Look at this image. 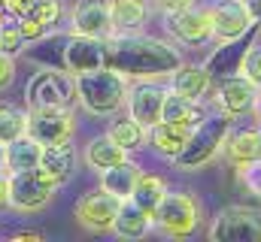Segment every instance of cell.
Listing matches in <instances>:
<instances>
[{
	"label": "cell",
	"mask_w": 261,
	"mask_h": 242,
	"mask_svg": "<svg viewBox=\"0 0 261 242\" xmlns=\"http://www.w3.org/2000/svg\"><path fill=\"white\" fill-rule=\"evenodd\" d=\"M31 3H37V0H3V9H6V15H12V18H18Z\"/></svg>",
	"instance_id": "obj_35"
},
{
	"label": "cell",
	"mask_w": 261,
	"mask_h": 242,
	"mask_svg": "<svg viewBox=\"0 0 261 242\" xmlns=\"http://www.w3.org/2000/svg\"><path fill=\"white\" fill-rule=\"evenodd\" d=\"M128 88L130 82L116 70H91L76 76V103L97 118H113L128 109Z\"/></svg>",
	"instance_id": "obj_2"
},
{
	"label": "cell",
	"mask_w": 261,
	"mask_h": 242,
	"mask_svg": "<svg viewBox=\"0 0 261 242\" xmlns=\"http://www.w3.org/2000/svg\"><path fill=\"white\" fill-rule=\"evenodd\" d=\"M9 209V173L0 170V212Z\"/></svg>",
	"instance_id": "obj_36"
},
{
	"label": "cell",
	"mask_w": 261,
	"mask_h": 242,
	"mask_svg": "<svg viewBox=\"0 0 261 242\" xmlns=\"http://www.w3.org/2000/svg\"><path fill=\"white\" fill-rule=\"evenodd\" d=\"M206 236L210 242H261V209L249 206L219 209Z\"/></svg>",
	"instance_id": "obj_7"
},
{
	"label": "cell",
	"mask_w": 261,
	"mask_h": 242,
	"mask_svg": "<svg viewBox=\"0 0 261 242\" xmlns=\"http://www.w3.org/2000/svg\"><path fill=\"white\" fill-rule=\"evenodd\" d=\"M164 24H167V34L176 46H186V49H200L206 43H213V21H210V9L203 6H189V9H179V12H170L164 15Z\"/></svg>",
	"instance_id": "obj_9"
},
{
	"label": "cell",
	"mask_w": 261,
	"mask_h": 242,
	"mask_svg": "<svg viewBox=\"0 0 261 242\" xmlns=\"http://www.w3.org/2000/svg\"><path fill=\"white\" fill-rule=\"evenodd\" d=\"M234 170H237V179H240V185H243L249 194L261 197V158H255V161H246V164H237Z\"/></svg>",
	"instance_id": "obj_32"
},
{
	"label": "cell",
	"mask_w": 261,
	"mask_h": 242,
	"mask_svg": "<svg viewBox=\"0 0 261 242\" xmlns=\"http://www.w3.org/2000/svg\"><path fill=\"white\" fill-rule=\"evenodd\" d=\"M140 173H143V167L134 164L130 158H125L122 164H116V167H110V170L100 173V188L110 191V194H116L119 200H128L130 194H134V185L140 179Z\"/></svg>",
	"instance_id": "obj_25"
},
{
	"label": "cell",
	"mask_w": 261,
	"mask_h": 242,
	"mask_svg": "<svg viewBox=\"0 0 261 242\" xmlns=\"http://www.w3.org/2000/svg\"><path fill=\"white\" fill-rule=\"evenodd\" d=\"M225 158L237 167V164H246V161H255L261 158V124H249V127H231L228 139H225Z\"/></svg>",
	"instance_id": "obj_18"
},
{
	"label": "cell",
	"mask_w": 261,
	"mask_h": 242,
	"mask_svg": "<svg viewBox=\"0 0 261 242\" xmlns=\"http://www.w3.org/2000/svg\"><path fill=\"white\" fill-rule=\"evenodd\" d=\"M206 9H210L213 40L216 43H240L252 31V18H249L243 0H216Z\"/></svg>",
	"instance_id": "obj_12"
},
{
	"label": "cell",
	"mask_w": 261,
	"mask_h": 242,
	"mask_svg": "<svg viewBox=\"0 0 261 242\" xmlns=\"http://www.w3.org/2000/svg\"><path fill=\"white\" fill-rule=\"evenodd\" d=\"M182 64L176 43L149 34H113L103 40V67L116 70L128 82H164Z\"/></svg>",
	"instance_id": "obj_1"
},
{
	"label": "cell",
	"mask_w": 261,
	"mask_h": 242,
	"mask_svg": "<svg viewBox=\"0 0 261 242\" xmlns=\"http://www.w3.org/2000/svg\"><path fill=\"white\" fill-rule=\"evenodd\" d=\"M107 133H110L128 155H134V152H140V148L149 145V127H146L143 121H137L130 112L113 115V124L107 127Z\"/></svg>",
	"instance_id": "obj_22"
},
{
	"label": "cell",
	"mask_w": 261,
	"mask_h": 242,
	"mask_svg": "<svg viewBox=\"0 0 261 242\" xmlns=\"http://www.w3.org/2000/svg\"><path fill=\"white\" fill-rule=\"evenodd\" d=\"M58 188L61 185L52 176H46L40 167L24 170V173H9V209L24 212V215L40 212L55 200Z\"/></svg>",
	"instance_id": "obj_6"
},
{
	"label": "cell",
	"mask_w": 261,
	"mask_h": 242,
	"mask_svg": "<svg viewBox=\"0 0 261 242\" xmlns=\"http://www.w3.org/2000/svg\"><path fill=\"white\" fill-rule=\"evenodd\" d=\"M152 224L170 239H189L200 227V203L189 191H167L152 215Z\"/></svg>",
	"instance_id": "obj_4"
},
{
	"label": "cell",
	"mask_w": 261,
	"mask_h": 242,
	"mask_svg": "<svg viewBox=\"0 0 261 242\" xmlns=\"http://www.w3.org/2000/svg\"><path fill=\"white\" fill-rule=\"evenodd\" d=\"M164 94L167 88L161 82H134L128 88V112L146 127L158 124L164 112Z\"/></svg>",
	"instance_id": "obj_16"
},
{
	"label": "cell",
	"mask_w": 261,
	"mask_h": 242,
	"mask_svg": "<svg viewBox=\"0 0 261 242\" xmlns=\"http://www.w3.org/2000/svg\"><path fill=\"white\" fill-rule=\"evenodd\" d=\"M206 118L203 115V106L189 100V97H179L176 91L167 88L164 94V112H161V121H173V124H186V127H197L200 121Z\"/></svg>",
	"instance_id": "obj_27"
},
{
	"label": "cell",
	"mask_w": 261,
	"mask_h": 242,
	"mask_svg": "<svg viewBox=\"0 0 261 242\" xmlns=\"http://www.w3.org/2000/svg\"><path fill=\"white\" fill-rule=\"evenodd\" d=\"M0 170H6V142H0Z\"/></svg>",
	"instance_id": "obj_39"
},
{
	"label": "cell",
	"mask_w": 261,
	"mask_h": 242,
	"mask_svg": "<svg viewBox=\"0 0 261 242\" xmlns=\"http://www.w3.org/2000/svg\"><path fill=\"white\" fill-rule=\"evenodd\" d=\"M252 115H255V124H261V94H258V103H255V109H252Z\"/></svg>",
	"instance_id": "obj_40"
},
{
	"label": "cell",
	"mask_w": 261,
	"mask_h": 242,
	"mask_svg": "<svg viewBox=\"0 0 261 242\" xmlns=\"http://www.w3.org/2000/svg\"><path fill=\"white\" fill-rule=\"evenodd\" d=\"M12 239H28V242H40L43 233H34V230H21V233H12Z\"/></svg>",
	"instance_id": "obj_38"
},
{
	"label": "cell",
	"mask_w": 261,
	"mask_h": 242,
	"mask_svg": "<svg viewBox=\"0 0 261 242\" xmlns=\"http://www.w3.org/2000/svg\"><path fill=\"white\" fill-rule=\"evenodd\" d=\"M12 82H15V58L6 55V52H0V94H3Z\"/></svg>",
	"instance_id": "obj_33"
},
{
	"label": "cell",
	"mask_w": 261,
	"mask_h": 242,
	"mask_svg": "<svg viewBox=\"0 0 261 242\" xmlns=\"http://www.w3.org/2000/svg\"><path fill=\"white\" fill-rule=\"evenodd\" d=\"M61 15H64V3L61 0H37L15 21H18V31H21V37L28 43H40L58 27Z\"/></svg>",
	"instance_id": "obj_15"
},
{
	"label": "cell",
	"mask_w": 261,
	"mask_h": 242,
	"mask_svg": "<svg viewBox=\"0 0 261 242\" xmlns=\"http://www.w3.org/2000/svg\"><path fill=\"white\" fill-rule=\"evenodd\" d=\"M119 206H122V200L97 185L94 191H88V194H82V197L76 200V209H73V212H76L79 227H85L88 233H107V230H113V224H116Z\"/></svg>",
	"instance_id": "obj_10"
},
{
	"label": "cell",
	"mask_w": 261,
	"mask_h": 242,
	"mask_svg": "<svg viewBox=\"0 0 261 242\" xmlns=\"http://www.w3.org/2000/svg\"><path fill=\"white\" fill-rule=\"evenodd\" d=\"M237 73H243L252 85H258V88H261V43H252V46L240 55Z\"/></svg>",
	"instance_id": "obj_31"
},
{
	"label": "cell",
	"mask_w": 261,
	"mask_h": 242,
	"mask_svg": "<svg viewBox=\"0 0 261 242\" xmlns=\"http://www.w3.org/2000/svg\"><path fill=\"white\" fill-rule=\"evenodd\" d=\"M167 191H170V188H167V182L161 179V176H155V173H140V179H137V185H134L130 200H134L143 212L155 215V209H158V203L164 200Z\"/></svg>",
	"instance_id": "obj_28"
},
{
	"label": "cell",
	"mask_w": 261,
	"mask_h": 242,
	"mask_svg": "<svg viewBox=\"0 0 261 242\" xmlns=\"http://www.w3.org/2000/svg\"><path fill=\"white\" fill-rule=\"evenodd\" d=\"M243 6H246V12H249L252 24L261 27V0H243Z\"/></svg>",
	"instance_id": "obj_37"
},
{
	"label": "cell",
	"mask_w": 261,
	"mask_h": 242,
	"mask_svg": "<svg viewBox=\"0 0 261 242\" xmlns=\"http://www.w3.org/2000/svg\"><path fill=\"white\" fill-rule=\"evenodd\" d=\"M40 158H43V145L34 139V136H18L6 145V173H24V170H34L40 167Z\"/></svg>",
	"instance_id": "obj_26"
},
{
	"label": "cell",
	"mask_w": 261,
	"mask_h": 242,
	"mask_svg": "<svg viewBox=\"0 0 261 242\" xmlns=\"http://www.w3.org/2000/svg\"><path fill=\"white\" fill-rule=\"evenodd\" d=\"M116 34H134L149 18V0H107Z\"/></svg>",
	"instance_id": "obj_23"
},
{
	"label": "cell",
	"mask_w": 261,
	"mask_h": 242,
	"mask_svg": "<svg viewBox=\"0 0 261 242\" xmlns=\"http://www.w3.org/2000/svg\"><path fill=\"white\" fill-rule=\"evenodd\" d=\"M40 170L46 176L67 185L76 173V148H73V139L70 142H58V145H46L43 148V158H40Z\"/></svg>",
	"instance_id": "obj_21"
},
{
	"label": "cell",
	"mask_w": 261,
	"mask_h": 242,
	"mask_svg": "<svg viewBox=\"0 0 261 242\" xmlns=\"http://www.w3.org/2000/svg\"><path fill=\"white\" fill-rule=\"evenodd\" d=\"M28 133V106H12V103H0V142H12L18 136Z\"/></svg>",
	"instance_id": "obj_29"
},
{
	"label": "cell",
	"mask_w": 261,
	"mask_h": 242,
	"mask_svg": "<svg viewBox=\"0 0 261 242\" xmlns=\"http://www.w3.org/2000/svg\"><path fill=\"white\" fill-rule=\"evenodd\" d=\"M76 133V115L73 106H55V109H28V136H34L43 148L70 142Z\"/></svg>",
	"instance_id": "obj_8"
},
{
	"label": "cell",
	"mask_w": 261,
	"mask_h": 242,
	"mask_svg": "<svg viewBox=\"0 0 261 242\" xmlns=\"http://www.w3.org/2000/svg\"><path fill=\"white\" fill-rule=\"evenodd\" d=\"M28 109H55L76 103V76H70L64 67H46L28 79L24 88Z\"/></svg>",
	"instance_id": "obj_5"
},
{
	"label": "cell",
	"mask_w": 261,
	"mask_h": 242,
	"mask_svg": "<svg viewBox=\"0 0 261 242\" xmlns=\"http://www.w3.org/2000/svg\"><path fill=\"white\" fill-rule=\"evenodd\" d=\"M231 121H234L231 115L219 112V115L203 118L197 127H192V136L182 145V152L173 158V167L182 170V173H197L206 164H213L222 155V148H225V139H228L231 127H234Z\"/></svg>",
	"instance_id": "obj_3"
},
{
	"label": "cell",
	"mask_w": 261,
	"mask_h": 242,
	"mask_svg": "<svg viewBox=\"0 0 261 242\" xmlns=\"http://www.w3.org/2000/svg\"><path fill=\"white\" fill-rule=\"evenodd\" d=\"M155 6H158L161 15H170V12H179V9L195 6V0H155Z\"/></svg>",
	"instance_id": "obj_34"
},
{
	"label": "cell",
	"mask_w": 261,
	"mask_h": 242,
	"mask_svg": "<svg viewBox=\"0 0 261 242\" xmlns=\"http://www.w3.org/2000/svg\"><path fill=\"white\" fill-rule=\"evenodd\" d=\"M152 227V215L143 212L134 200H122L119 206V215H116V224H113V233L122 236V239H143Z\"/></svg>",
	"instance_id": "obj_24"
},
{
	"label": "cell",
	"mask_w": 261,
	"mask_h": 242,
	"mask_svg": "<svg viewBox=\"0 0 261 242\" xmlns=\"http://www.w3.org/2000/svg\"><path fill=\"white\" fill-rule=\"evenodd\" d=\"M192 136V127L186 124H173V121H158L149 127V145L161 155V158H176L182 152V145L189 142Z\"/></svg>",
	"instance_id": "obj_20"
},
{
	"label": "cell",
	"mask_w": 261,
	"mask_h": 242,
	"mask_svg": "<svg viewBox=\"0 0 261 242\" xmlns=\"http://www.w3.org/2000/svg\"><path fill=\"white\" fill-rule=\"evenodd\" d=\"M70 34L110 40L116 34L113 18H110V3L107 0H76L70 9Z\"/></svg>",
	"instance_id": "obj_13"
},
{
	"label": "cell",
	"mask_w": 261,
	"mask_h": 242,
	"mask_svg": "<svg viewBox=\"0 0 261 242\" xmlns=\"http://www.w3.org/2000/svg\"><path fill=\"white\" fill-rule=\"evenodd\" d=\"M125 158H130L128 152L110 136V133H100V136H94V139H88V145H85V155H82V161H85V167L88 170H94V173H103V170H110V167H116V164H122Z\"/></svg>",
	"instance_id": "obj_19"
},
{
	"label": "cell",
	"mask_w": 261,
	"mask_h": 242,
	"mask_svg": "<svg viewBox=\"0 0 261 242\" xmlns=\"http://www.w3.org/2000/svg\"><path fill=\"white\" fill-rule=\"evenodd\" d=\"M24 37H21V31H18V21L9 15L6 21L0 18V52H6V55H21L24 52Z\"/></svg>",
	"instance_id": "obj_30"
},
{
	"label": "cell",
	"mask_w": 261,
	"mask_h": 242,
	"mask_svg": "<svg viewBox=\"0 0 261 242\" xmlns=\"http://www.w3.org/2000/svg\"><path fill=\"white\" fill-rule=\"evenodd\" d=\"M258 94L261 88L252 85L243 73H231V76L219 79L213 103L219 106V112H225L231 118H243V115H252V109L258 103Z\"/></svg>",
	"instance_id": "obj_11"
},
{
	"label": "cell",
	"mask_w": 261,
	"mask_h": 242,
	"mask_svg": "<svg viewBox=\"0 0 261 242\" xmlns=\"http://www.w3.org/2000/svg\"><path fill=\"white\" fill-rule=\"evenodd\" d=\"M170 85V91H176L179 97H189V100H195V103H203V97L210 94V88H213V76H210V70L203 67V64H179L173 73H170V79H167Z\"/></svg>",
	"instance_id": "obj_17"
},
{
	"label": "cell",
	"mask_w": 261,
	"mask_h": 242,
	"mask_svg": "<svg viewBox=\"0 0 261 242\" xmlns=\"http://www.w3.org/2000/svg\"><path fill=\"white\" fill-rule=\"evenodd\" d=\"M61 67L70 76H82V73L100 70L103 67V40L70 34L64 49H61Z\"/></svg>",
	"instance_id": "obj_14"
}]
</instances>
